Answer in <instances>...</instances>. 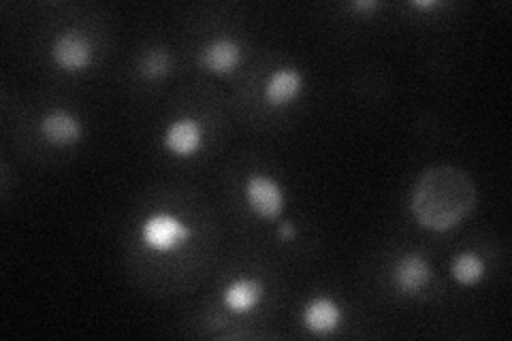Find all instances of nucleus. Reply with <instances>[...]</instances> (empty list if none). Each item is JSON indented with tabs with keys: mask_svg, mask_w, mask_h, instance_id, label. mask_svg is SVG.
Here are the masks:
<instances>
[{
	"mask_svg": "<svg viewBox=\"0 0 512 341\" xmlns=\"http://www.w3.org/2000/svg\"><path fill=\"white\" fill-rule=\"evenodd\" d=\"M478 203V188L468 171L455 165L427 167L412 186L410 211L421 229L446 233L468 220Z\"/></svg>",
	"mask_w": 512,
	"mask_h": 341,
	"instance_id": "obj_1",
	"label": "nucleus"
},
{
	"mask_svg": "<svg viewBox=\"0 0 512 341\" xmlns=\"http://www.w3.org/2000/svg\"><path fill=\"white\" fill-rule=\"evenodd\" d=\"M143 246L158 254L178 252L195 235L192 226L171 211H156L141 224Z\"/></svg>",
	"mask_w": 512,
	"mask_h": 341,
	"instance_id": "obj_2",
	"label": "nucleus"
},
{
	"mask_svg": "<svg viewBox=\"0 0 512 341\" xmlns=\"http://www.w3.org/2000/svg\"><path fill=\"white\" fill-rule=\"evenodd\" d=\"M244 199L252 214L261 220H278L286 205V194L280 182L267 173H252L246 177Z\"/></svg>",
	"mask_w": 512,
	"mask_h": 341,
	"instance_id": "obj_3",
	"label": "nucleus"
},
{
	"mask_svg": "<svg viewBox=\"0 0 512 341\" xmlns=\"http://www.w3.org/2000/svg\"><path fill=\"white\" fill-rule=\"evenodd\" d=\"M52 60L62 71L82 73L94 62V43L84 30H62L52 43Z\"/></svg>",
	"mask_w": 512,
	"mask_h": 341,
	"instance_id": "obj_4",
	"label": "nucleus"
},
{
	"mask_svg": "<svg viewBox=\"0 0 512 341\" xmlns=\"http://www.w3.org/2000/svg\"><path fill=\"white\" fill-rule=\"evenodd\" d=\"M434 278V267L421 252H406L393 265V284L399 295L419 297Z\"/></svg>",
	"mask_w": 512,
	"mask_h": 341,
	"instance_id": "obj_5",
	"label": "nucleus"
},
{
	"mask_svg": "<svg viewBox=\"0 0 512 341\" xmlns=\"http://www.w3.org/2000/svg\"><path fill=\"white\" fill-rule=\"evenodd\" d=\"M39 133L47 143L56 145V148H71V145L84 139V124L73 111L56 107L41 118Z\"/></svg>",
	"mask_w": 512,
	"mask_h": 341,
	"instance_id": "obj_6",
	"label": "nucleus"
},
{
	"mask_svg": "<svg viewBox=\"0 0 512 341\" xmlns=\"http://www.w3.org/2000/svg\"><path fill=\"white\" fill-rule=\"evenodd\" d=\"M244 60V47L231 37H216L205 43L199 52V64L205 73L229 75Z\"/></svg>",
	"mask_w": 512,
	"mask_h": 341,
	"instance_id": "obj_7",
	"label": "nucleus"
},
{
	"mask_svg": "<svg viewBox=\"0 0 512 341\" xmlns=\"http://www.w3.org/2000/svg\"><path fill=\"white\" fill-rule=\"evenodd\" d=\"M301 320H303V327H306L308 333L327 337L342 327L344 310L335 299H331L327 295H316L306 305H303Z\"/></svg>",
	"mask_w": 512,
	"mask_h": 341,
	"instance_id": "obj_8",
	"label": "nucleus"
},
{
	"mask_svg": "<svg viewBox=\"0 0 512 341\" xmlns=\"http://www.w3.org/2000/svg\"><path fill=\"white\" fill-rule=\"evenodd\" d=\"M265 282L261 278H235L222 290V305L235 316H246L252 314L256 307H259L265 299Z\"/></svg>",
	"mask_w": 512,
	"mask_h": 341,
	"instance_id": "obj_9",
	"label": "nucleus"
},
{
	"mask_svg": "<svg viewBox=\"0 0 512 341\" xmlns=\"http://www.w3.org/2000/svg\"><path fill=\"white\" fill-rule=\"evenodd\" d=\"M165 150L178 158L195 156L203 145V128L195 118H178L173 120L163 135Z\"/></svg>",
	"mask_w": 512,
	"mask_h": 341,
	"instance_id": "obj_10",
	"label": "nucleus"
},
{
	"mask_svg": "<svg viewBox=\"0 0 512 341\" xmlns=\"http://www.w3.org/2000/svg\"><path fill=\"white\" fill-rule=\"evenodd\" d=\"M303 90V75L295 67H282L271 73L263 86V99L269 107L282 109L291 105Z\"/></svg>",
	"mask_w": 512,
	"mask_h": 341,
	"instance_id": "obj_11",
	"label": "nucleus"
},
{
	"mask_svg": "<svg viewBox=\"0 0 512 341\" xmlns=\"http://www.w3.org/2000/svg\"><path fill=\"white\" fill-rule=\"evenodd\" d=\"M451 275L459 286H476L478 282H483L487 275L485 258L474 250H463L453 258Z\"/></svg>",
	"mask_w": 512,
	"mask_h": 341,
	"instance_id": "obj_12",
	"label": "nucleus"
},
{
	"mask_svg": "<svg viewBox=\"0 0 512 341\" xmlns=\"http://www.w3.org/2000/svg\"><path fill=\"white\" fill-rule=\"evenodd\" d=\"M171 71H173V56L167 47H152V50H148L139 60V73L150 81L165 79Z\"/></svg>",
	"mask_w": 512,
	"mask_h": 341,
	"instance_id": "obj_13",
	"label": "nucleus"
},
{
	"mask_svg": "<svg viewBox=\"0 0 512 341\" xmlns=\"http://www.w3.org/2000/svg\"><path fill=\"white\" fill-rule=\"evenodd\" d=\"M295 237H297L295 224L293 222H280V226H278V239L288 243V241H293Z\"/></svg>",
	"mask_w": 512,
	"mask_h": 341,
	"instance_id": "obj_14",
	"label": "nucleus"
},
{
	"mask_svg": "<svg viewBox=\"0 0 512 341\" xmlns=\"http://www.w3.org/2000/svg\"><path fill=\"white\" fill-rule=\"evenodd\" d=\"M382 5L378 0H355V3H350V9L357 11V13H367V11H378Z\"/></svg>",
	"mask_w": 512,
	"mask_h": 341,
	"instance_id": "obj_15",
	"label": "nucleus"
},
{
	"mask_svg": "<svg viewBox=\"0 0 512 341\" xmlns=\"http://www.w3.org/2000/svg\"><path fill=\"white\" fill-rule=\"evenodd\" d=\"M412 7L414 9H423V11H431V9L442 7V3H438V0H414Z\"/></svg>",
	"mask_w": 512,
	"mask_h": 341,
	"instance_id": "obj_16",
	"label": "nucleus"
}]
</instances>
